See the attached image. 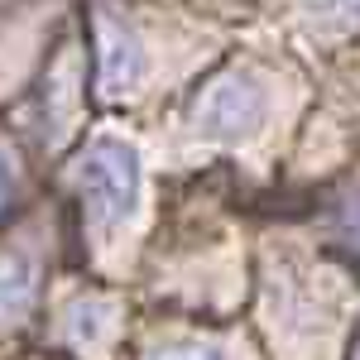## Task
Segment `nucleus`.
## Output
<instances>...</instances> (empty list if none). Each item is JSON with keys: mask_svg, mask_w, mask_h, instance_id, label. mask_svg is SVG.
Wrapping results in <instances>:
<instances>
[{"mask_svg": "<svg viewBox=\"0 0 360 360\" xmlns=\"http://www.w3.org/2000/svg\"><path fill=\"white\" fill-rule=\"evenodd\" d=\"M264 115H269V96H264L259 77H250V72H221L193 101V125L207 139H240L259 130Z\"/></svg>", "mask_w": 360, "mask_h": 360, "instance_id": "obj_2", "label": "nucleus"}, {"mask_svg": "<svg viewBox=\"0 0 360 360\" xmlns=\"http://www.w3.org/2000/svg\"><path fill=\"white\" fill-rule=\"evenodd\" d=\"M336 231H341V240L351 250H360V188H351L346 202L336 207Z\"/></svg>", "mask_w": 360, "mask_h": 360, "instance_id": "obj_5", "label": "nucleus"}, {"mask_svg": "<svg viewBox=\"0 0 360 360\" xmlns=\"http://www.w3.org/2000/svg\"><path fill=\"white\" fill-rule=\"evenodd\" d=\"M154 360H221L212 346H197V341H173L164 351H154Z\"/></svg>", "mask_w": 360, "mask_h": 360, "instance_id": "obj_6", "label": "nucleus"}, {"mask_svg": "<svg viewBox=\"0 0 360 360\" xmlns=\"http://www.w3.org/2000/svg\"><path fill=\"white\" fill-rule=\"evenodd\" d=\"M72 178H77V197H82L91 226H101V231L125 221L139 197V159H135V149H125L115 139L86 144L77 154Z\"/></svg>", "mask_w": 360, "mask_h": 360, "instance_id": "obj_1", "label": "nucleus"}, {"mask_svg": "<svg viewBox=\"0 0 360 360\" xmlns=\"http://www.w3.org/2000/svg\"><path fill=\"white\" fill-rule=\"evenodd\" d=\"M144 68V44L139 34L120 15H96V91L101 96H120L139 82Z\"/></svg>", "mask_w": 360, "mask_h": 360, "instance_id": "obj_3", "label": "nucleus"}, {"mask_svg": "<svg viewBox=\"0 0 360 360\" xmlns=\"http://www.w3.org/2000/svg\"><path fill=\"white\" fill-rule=\"evenodd\" d=\"M10 202H15V164H10V154L0 149V217H5Z\"/></svg>", "mask_w": 360, "mask_h": 360, "instance_id": "obj_7", "label": "nucleus"}, {"mask_svg": "<svg viewBox=\"0 0 360 360\" xmlns=\"http://www.w3.org/2000/svg\"><path fill=\"white\" fill-rule=\"evenodd\" d=\"M351 360H360V341H356V356H351Z\"/></svg>", "mask_w": 360, "mask_h": 360, "instance_id": "obj_9", "label": "nucleus"}, {"mask_svg": "<svg viewBox=\"0 0 360 360\" xmlns=\"http://www.w3.org/2000/svg\"><path fill=\"white\" fill-rule=\"evenodd\" d=\"M39 298V269L29 255H0V327L25 322Z\"/></svg>", "mask_w": 360, "mask_h": 360, "instance_id": "obj_4", "label": "nucleus"}, {"mask_svg": "<svg viewBox=\"0 0 360 360\" xmlns=\"http://www.w3.org/2000/svg\"><path fill=\"white\" fill-rule=\"evenodd\" d=\"M336 5V15H346L351 25H360V0H332Z\"/></svg>", "mask_w": 360, "mask_h": 360, "instance_id": "obj_8", "label": "nucleus"}]
</instances>
